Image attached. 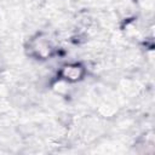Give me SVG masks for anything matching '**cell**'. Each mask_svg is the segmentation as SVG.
I'll return each instance as SVG.
<instances>
[{"label":"cell","instance_id":"1","mask_svg":"<svg viewBox=\"0 0 155 155\" xmlns=\"http://www.w3.org/2000/svg\"><path fill=\"white\" fill-rule=\"evenodd\" d=\"M85 73H86L85 67L81 65L80 63H67L61 67L58 71V76L61 80L68 84H73L82 80L85 76Z\"/></svg>","mask_w":155,"mask_h":155}]
</instances>
